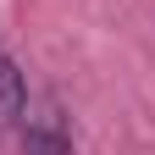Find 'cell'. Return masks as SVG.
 I'll return each instance as SVG.
<instances>
[{
	"mask_svg": "<svg viewBox=\"0 0 155 155\" xmlns=\"http://www.w3.org/2000/svg\"><path fill=\"white\" fill-rule=\"evenodd\" d=\"M22 144H28V155H67V150H72V133H67V116L55 111L50 100H45V105H33L28 127H22Z\"/></svg>",
	"mask_w": 155,
	"mask_h": 155,
	"instance_id": "cell-1",
	"label": "cell"
},
{
	"mask_svg": "<svg viewBox=\"0 0 155 155\" xmlns=\"http://www.w3.org/2000/svg\"><path fill=\"white\" fill-rule=\"evenodd\" d=\"M28 111V89H22V72L6 50H0V127H11L17 116Z\"/></svg>",
	"mask_w": 155,
	"mask_h": 155,
	"instance_id": "cell-2",
	"label": "cell"
}]
</instances>
